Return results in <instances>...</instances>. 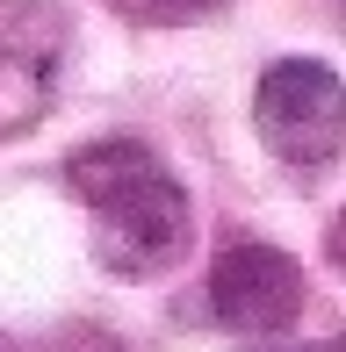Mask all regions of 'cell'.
I'll return each instance as SVG.
<instances>
[{"label": "cell", "instance_id": "obj_2", "mask_svg": "<svg viewBox=\"0 0 346 352\" xmlns=\"http://www.w3.org/2000/svg\"><path fill=\"white\" fill-rule=\"evenodd\" d=\"M253 130L289 166H339L346 151V87L325 58H274L253 87Z\"/></svg>", "mask_w": 346, "mask_h": 352}, {"label": "cell", "instance_id": "obj_5", "mask_svg": "<svg viewBox=\"0 0 346 352\" xmlns=\"http://www.w3.org/2000/svg\"><path fill=\"white\" fill-rule=\"evenodd\" d=\"M108 8L123 22H137V29H195L210 14H224L231 0H108Z\"/></svg>", "mask_w": 346, "mask_h": 352}, {"label": "cell", "instance_id": "obj_4", "mask_svg": "<svg viewBox=\"0 0 346 352\" xmlns=\"http://www.w3.org/2000/svg\"><path fill=\"white\" fill-rule=\"evenodd\" d=\"M202 302H210V324L231 331V338H274V331L296 324V309H303V266L281 245L245 237V245H224L210 259Z\"/></svg>", "mask_w": 346, "mask_h": 352}, {"label": "cell", "instance_id": "obj_3", "mask_svg": "<svg viewBox=\"0 0 346 352\" xmlns=\"http://www.w3.org/2000/svg\"><path fill=\"white\" fill-rule=\"evenodd\" d=\"M72 72L65 0H0V144L29 137L58 108Z\"/></svg>", "mask_w": 346, "mask_h": 352}, {"label": "cell", "instance_id": "obj_7", "mask_svg": "<svg viewBox=\"0 0 346 352\" xmlns=\"http://www.w3.org/2000/svg\"><path fill=\"white\" fill-rule=\"evenodd\" d=\"M0 352H14V345H8V338H0Z\"/></svg>", "mask_w": 346, "mask_h": 352}, {"label": "cell", "instance_id": "obj_6", "mask_svg": "<svg viewBox=\"0 0 346 352\" xmlns=\"http://www.w3.org/2000/svg\"><path fill=\"white\" fill-rule=\"evenodd\" d=\"M281 352V345H274ZM296 352H339V338H325V345H296Z\"/></svg>", "mask_w": 346, "mask_h": 352}, {"label": "cell", "instance_id": "obj_1", "mask_svg": "<svg viewBox=\"0 0 346 352\" xmlns=\"http://www.w3.org/2000/svg\"><path fill=\"white\" fill-rule=\"evenodd\" d=\"M65 187L80 195L94 259L116 280H159L195 252V201L173 166L137 137H101L65 158Z\"/></svg>", "mask_w": 346, "mask_h": 352}]
</instances>
